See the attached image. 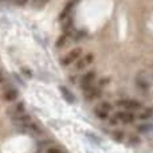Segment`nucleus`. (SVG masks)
Here are the masks:
<instances>
[{
	"label": "nucleus",
	"instance_id": "nucleus-17",
	"mask_svg": "<svg viewBox=\"0 0 153 153\" xmlns=\"http://www.w3.org/2000/svg\"><path fill=\"white\" fill-rule=\"evenodd\" d=\"M11 3H13V4H18V5H24L27 3V0H10Z\"/></svg>",
	"mask_w": 153,
	"mask_h": 153
},
{
	"label": "nucleus",
	"instance_id": "nucleus-20",
	"mask_svg": "<svg viewBox=\"0 0 153 153\" xmlns=\"http://www.w3.org/2000/svg\"><path fill=\"white\" fill-rule=\"evenodd\" d=\"M40 3H45V0H34V4H40Z\"/></svg>",
	"mask_w": 153,
	"mask_h": 153
},
{
	"label": "nucleus",
	"instance_id": "nucleus-8",
	"mask_svg": "<svg viewBox=\"0 0 153 153\" xmlns=\"http://www.w3.org/2000/svg\"><path fill=\"white\" fill-rule=\"evenodd\" d=\"M117 120H118L120 122H122V124H132L133 121H134V114L130 113V111L128 110H124V111H118V113L116 114Z\"/></svg>",
	"mask_w": 153,
	"mask_h": 153
},
{
	"label": "nucleus",
	"instance_id": "nucleus-10",
	"mask_svg": "<svg viewBox=\"0 0 153 153\" xmlns=\"http://www.w3.org/2000/svg\"><path fill=\"white\" fill-rule=\"evenodd\" d=\"M100 94H101L100 87H94V85H93L91 87H89L87 90H85V97H86V100H87V101H93V100H95V98H97Z\"/></svg>",
	"mask_w": 153,
	"mask_h": 153
},
{
	"label": "nucleus",
	"instance_id": "nucleus-11",
	"mask_svg": "<svg viewBox=\"0 0 153 153\" xmlns=\"http://www.w3.org/2000/svg\"><path fill=\"white\" fill-rule=\"evenodd\" d=\"M59 90H61V94H62V97L65 98V101H66V102H69V103H74L75 102L74 94H73V93L70 91L66 86H59Z\"/></svg>",
	"mask_w": 153,
	"mask_h": 153
},
{
	"label": "nucleus",
	"instance_id": "nucleus-3",
	"mask_svg": "<svg viewBox=\"0 0 153 153\" xmlns=\"http://www.w3.org/2000/svg\"><path fill=\"white\" fill-rule=\"evenodd\" d=\"M94 61V55L93 54H86V55L81 56L78 61L75 62V71H82V70L87 69Z\"/></svg>",
	"mask_w": 153,
	"mask_h": 153
},
{
	"label": "nucleus",
	"instance_id": "nucleus-1",
	"mask_svg": "<svg viewBox=\"0 0 153 153\" xmlns=\"http://www.w3.org/2000/svg\"><path fill=\"white\" fill-rule=\"evenodd\" d=\"M81 56H82V48L75 47V48H73V50H70L69 53L61 59V63H62V66H69V65H71V63H75Z\"/></svg>",
	"mask_w": 153,
	"mask_h": 153
},
{
	"label": "nucleus",
	"instance_id": "nucleus-2",
	"mask_svg": "<svg viewBox=\"0 0 153 153\" xmlns=\"http://www.w3.org/2000/svg\"><path fill=\"white\" fill-rule=\"evenodd\" d=\"M111 110V105L109 102H100L94 108V114L100 120H105L109 117V113Z\"/></svg>",
	"mask_w": 153,
	"mask_h": 153
},
{
	"label": "nucleus",
	"instance_id": "nucleus-9",
	"mask_svg": "<svg viewBox=\"0 0 153 153\" xmlns=\"http://www.w3.org/2000/svg\"><path fill=\"white\" fill-rule=\"evenodd\" d=\"M19 97V93L16 89H13V87H8L7 90H4L3 91V100L5 101V102H15L16 100H18Z\"/></svg>",
	"mask_w": 153,
	"mask_h": 153
},
{
	"label": "nucleus",
	"instance_id": "nucleus-19",
	"mask_svg": "<svg viewBox=\"0 0 153 153\" xmlns=\"http://www.w3.org/2000/svg\"><path fill=\"white\" fill-rule=\"evenodd\" d=\"M117 122H118V120H117V117H113V118L110 120V125H117Z\"/></svg>",
	"mask_w": 153,
	"mask_h": 153
},
{
	"label": "nucleus",
	"instance_id": "nucleus-12",
	"mask_svg": "<svg viewBox=\"0 0 153 153\" xmlns=\"http://www.w3.org/2000/svg\"><path fill=\"white\" fill-rule=\"evenodd\" d=\"M137 130L144 134H153V124H143L137 128Z\"/></svg>",
	"mask_w": 153,
	"mask_h": 153
},
{
	"label": "nucleus",
	"instance_id": "nucleus-4",
	"mask_svg": "<svg viewBox=\"0 0 153 153\" xmlns=\"http://www.w3.org/2000/svg\"><path fill=\"white\" fill-rule=\"evenodd\" d=\"M32 121L31 116L27 113H23V114H19V116H15L11 118V122H12L13 126H18V128H24L27 124H30V122Z\"/></svg>",
	"mask_w": 153,
	"mask_h": 153
},
{
	"label": "nucleus",
	"instance_id": "nucleus-21",
	"mask_svg": "<svg viewBox=\"0 0 153 153\" xmlns=\"http://www.w3.org/2000/svg\"><path fill=\"white\" fill-rule=\"evenodd\" d=\"M1 82H4V78H3V75H1V73H0V83Z\"/></svg>",
	"mask_w": 153,
	"mask_h": 153
},
{
	"label": "nucleus",
	"instance_id": "nucleus-22",
	"mask_svg": "<svg viewBox=\"0 0 153 153\" xmlns=\"http://www.w3.org/2000/svg\"><path fill=\"white\" fill-rule=\"evenodd\" d=\"M46 1H48V0H45V3H46Z\"/></svg>",
	"mask_w": 153,
	"mask_h": 153
},
{
	"label": "nucleus",
	"instance_id": "nucleus-6",
	"mask_svg": "<svg viewBox=\"0 0 153 153\" xmlns=\"http://www.w3.org/2000/svg\"><path fill=\"white\" fill-rule=\"evenodd\" d=\"M94 81H95V71L94 70H91V71H87L86 74L82 76L81 79V87L85 90H87L89 87H91L93 85H94Z\"/></svg>",
	"mask_w": 153,
	"mask_h": 153
},
{
	"label": "nucleus",
	"instance_id": "nucleus-5",
	"mask_svg": "<svg viewBox=\"0 0 153 153\" xmlns=\"http://www.w3.org/2000/svg\"><path fill=\"white\" fill-rule=\"evenodd\" d=\"M23 113H26V109H24V103L22 102V101L13 102L12 105L7 109V114L11 117V118L15 116H19V114H23Z\"/></svg>",
	"mask_w": 153,
	"mask_h": 153
},
{
	"label": "nucleus",
	"instance_id": "nucleus-15",
	"mask_svg": "<svg viewBox=\"0 0 153 153\" xmlns=\"http://www.w3.org/2000/svg\"><path fill=\"white\" fill-rule=\"evenodd\" d=\"M124 137H125V134H124V132H121V130H117V132L113 133V138L116 141H122Z\"/></svg>",
	"mask_w": 153,
	"mask_h": 153
},
{
	"label": "nucleus",
	"instance_id": "nucleus-14",
	"mask_svg": "<svg viewBox=\"0 0 153 153\" xmlns=\"http://www.w3.org/2000/svg\"><path fill=\"white\" fill-rule=\"evenodd\" d=\"M67 38H69V35H67V34H63V35H61V36L58 38V40H56L55 46H56V47H58V48L63 47V46L66 45V42H67Z\"/></svg>",
	"mask_w": 153,
	"mask_h": 153
},
{
	"label": "nucleus",
	"instance_id": "nucleus-13",
	"mask_svg": "<svg viewBox=\"0 0 153 153\" xmlns=\"http://www.w3.org/2000/svg\"><path fill=\"white\" fill-rule=\"evenodd\" d=\"M73 4L74 3H67L66 4V7L62 10V12H61V15H59V20H65V19L69 16V13H70V11H71V8H73Z\"/></svg>",
	"mask_w": 153,
	"mask_h": 153
},
{
	"label": "nucleus",
	"instance_id": "nucleus-7",
	"mask_svg": "<svg viewBox=\"0 0 153 153\" xmlns=\"http://www.w3.org/2000/svg\"><path fill=\"white\" fill-rule=\"evenodd\" d=\"M117 105L120 108H124L125 110H138V109H141V103L134 100H122L118 101Z\"/></svg>",
	"mask_w": 153,
	"mask_h": 153
},
{
	"label": "nucleus",
	"instance_id": "nucleus-18",
	"mask_svg": "<svg viewBox=\"0 0 153 153\" xmlns=\"http://www.w3.org/2000/svg\"><path fill=\"white\" fill-rule=\"evenodd\" d=\"M151 116H152V110H146L144 114H141L140 118H149Z\"/></svg>",
	"mask_w": 153,
	"mask_h": 153
},
{
	"label": "nucleus",
	"instance_id": "nucleus-16",
	"mask_svg": "<svg viewBox=\"0 0 153 153\" xmlns=\"http://www.w3.org/2000/svg\"><path fill=\"white\" fill-rule=\"evenodd\" d=\"M45 153H65L62 149L56 148V146H50V148H47L45 151Z\"/></svg>",
	"mask_w": 153,
	"mask_h": 153
}]
</instances>
